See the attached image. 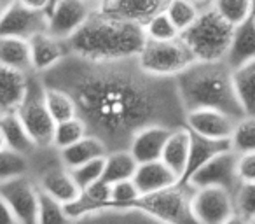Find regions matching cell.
<instances>
[{
	"instance_id": "cell-9",
	"label": "cell",
	"mask_w": 255,
	"mask_h": 224,
	"mask_svg": "<svg viewBox=\"0 0 255 224\" xmlns=\"http://www.w3.org/2000/svg\"><path fill=\"white\" fill-rule=\"evenodd\" d=\"M0 196L11 207L19 224H37L39 186L32 174L0 182Z\"/></svg>"
},
{
	"instance_id": "cell-3",
	"label": "cell",
	"mask_w": 255,
	"mask_h": 224,
	"mask_svg": "<svg viewBox=\"0 0 255 224\" xmlns=\"http://www.w3.org/2000/svg\"><path fill=\"white\" fill-rule=\"evenodd\" d=\"M175 82L185 112L196 109H217L236 119L245 116L234 91L233 68L226 60H196L175 77Z\"/></svg>"
},
{
	"instance_id": "cell-2",
	"label": "cell",
	"mask_w": 255,
	"mask_h": 224,
	"mask_svg": "<svg viewBox=\"0 0 255 224\" xmlns=\"http://www.w3.org/2000/svg\"><path fill=\"white\" fill-rule=\"evenodd\" d=\"M147 40L142 25L114 18L96 9L86 23L67 39L68 53L91 61L136 58Z\"/></svg>"
},
{
	"instance_id": "cell-40",
	"label": "cell",
	"mask_w": 255,
	"mask_h": 224,
	"mask_svg": "<svg viewBox=\"0 0 255 224\" xmlns=\"http://www.w3.org/2000/svg\"><path fill=\"white\" fill-rule=\"evenodd\" d=\"M21 4H25L26 7L30 9H35V11H49L51 7V2L53 0H19Z\"/></svg>"
},
{
	"instance_id": "cell-43",
	"label": "cell",
	"mask_w": 255,
	"mask_h": 224,
	"mask_svg": "<svg viewBox=\"0 0 255 224\" xmlns=\"http://www.w3.org/2000/svg\"><path fill=\"white\" fill-rule=\"evenodd\" d=\"M12 2H14V0H0V14H2V12H4L5 9L12 4Z\"/></svg>"
},
{
	"instance_id": "cell-34",
	"label": "cell",
	"mask_w": 255,
	"mask_h": 224,
	"mask_svg": "<svg viewBox=\"0 0 255 224\" xmlns=\"http://www.w3.org/2000/svg\"><path fill=\"white\" fill-rule=\"evenodd\" d=\"M164 11H166V14L170 16V19L180 33H184L201 14L189 0H170V4L166 5Z\"/></svg>"
},
{
	"instance_id": "cell-19",
	"label": "cell",
	"mask_w": 255,
	"mask_h": 224,
	"mask_svg": "<svg viewBox=\"0 0 255 224\" xmlns=\"http://www.w3.org/2000/svg\"><path fill=\"white\" fill-rule=\"evenodd\" d=\"M252 60H255V21L250 16L234 26L226 61L231 68H236Z\"/></svg>"
},
{
	"instance_id": "cell-26",
	"label": "cell",
	"mask_w": 255,
	"mask_h": 224,
	"mask_svg": "<svg viewBox=\"0 0 255 224\" xmlns=\"http://www.w3.org/2000/svg\"><path fill=\"white\" fill-rule=\"evenodd\" d=\"M0 128L4 132L7 147L18 151V153H21V154H26L28 158L37 151V144L33 142V139L30 137V133L26 132L23 123L19 121L16 112L2 116V118H0Z\"/></svg>"
},
{
	"instance_id": "cell-28",
	"label": "cell",
	"mask_w": 255,
	"mask_h": 224,
	"mask_svg": "<svg viewBox=\"0 0 255 224\" xmlns=\"http://www.w3.org/2000/svg\"><path fill=\"white\" fill-rule=\"evenodd\" d=\"M46 105L54 123L67 121V119L77 116V107H75L74 98L65 89L46 86Z\"/></svg>"
},
{
	"instance_id": "cell-45",
	"label": "cell",
	"mask_w": 255,
	"mask_h": 224,
	"mask_svg": "<svg viewBox=\"0 0 255 224\" xmlns=\"http://www.w3.org/2000/svg\"><path fill=\"white\" fill-rule=\"evenodd\" d=\"M252 19H254V21H255V0H254V5H252Z\"/></svg>"
},
{
	"instance_id": "cell-27",
	"label": "cell",
	"mask_w": 255,
	"mask_h": 224,
	"mask_svg": "<svg viewBox=\"0 0 255 224\" xmlns=\"http://www.w3.org/2000/svg\"><path fill=\"white\" fill-rule=\"evenodd\" d=\"M74 224H161L152 217H147L133 210H109L79 217Z\"/></svg>"
},
{
	"instance_id": "cell-38",
	"label": "cell",
	"mask_w": 255,
	"mask_h": 224,
	"mask_svg": "<svg viewBox=\"0 0 255 224\" xmlns=\"http://www.w3.org/2000/svg\"><path fill=\"white\" fill-rule=\"evenodd\" d=\"M238 177L240 182H255V153L238 154Z\"/></svg>"
},
{
	"instance_id": "cell-20",
	"label": "cell",
	"mask_w": 255,
	"mask_h": 224,
	"mask_svg": "<svg viewBox=\"0 0 255 224\" xmlns=\"http://www.w3.org/2000/svg\"><path fill=\"white\" fill-rule=\"evenodd\" d=\"M189 153H191V130L185 125L171 128L166 146L161 154V160L180 177V181L185 174V168H187Z\"/></svg>"
},
{
	"instance_id": "cell-15",
	"label": "cell",
	"mask_w": 255,
	"mask_h": 224,
	"mask_svg": "<svg viewBox=\"0 0 255 224\" xmlns=\"http://www.w3.org/2000/svg\"><path fill=\"white\" fill-rule=\"evenodd\" d=\"M28 46L33 74H44V72L51 70L63 58L70 54L67 47V40L58 39V37L51 35L49 32H40L30 37Z\"/></svg>"
},
{
	"instance_id": "cell-8",
	"label": "cell",
	"mask_w": 255,
	"mask_h": 224,
	"mask_svg": "<svg viewBox=\"0 0 255 224\" xmlns=\"http://www.w3.org/2000/svg\"><path fill=\"white\" fill-rule=\"evenodd\" d=\"M191 209L199 224H222L236 212L233 191L217 186L194 188Z\"/></svg>"
},
{
	"instance_id": "cell-32",
	"label": "cell",
	"mask_w": 255,
	"mask_h": 224,
	"mask_svg": "<svg viewBox=\"0 0 255 224\" xmlns=\"http://www.w3.org/2000/svg\"><path fill=\"white\" fill-rule=\"evenodd\" d=\"M229 142L231 149L238 154L255 153V116H243L238 119Z\"/></svg>"
},
{
	"instance_id": "cell-17",
	"label": "cell",
	"mask_w": 255,
	"mask_h": 224,
	"mask_svg": "<svg viewBox=\"0 0 255 224\" xmlns=\"http://www.w3.org/2000/svg\"><path fill=\"white\" fill-rule=\"evenodd\" d=\"M133 181L142 195L163 191V189H168L175 184H180V177L163 160L138 163Z\"/></svg>"
},
{
	"instance_id": "cell-12",
	"label": "cell",
	"mask_w": 255,
	"mask_h": 224,
	"mask_svg": "<svg viewBox=\"0 0 255 224\" xmlns=\"http://www.w3.org/2000/svg\"><path fill=\"white\" fill-rule=\"evenodd\" d=\"M47 32V12L26 7L14 0L0 14V37H18L28 40L35 33Z\"/></svg>"
},
{
	"instance_id": "cell-21",
	"label": "cell",
	"mask_w": 255,
	"mask_h": 224,
	"mask_svg": "<svg viewBox=\"0 0 255 224\" xmlns=\"http://www.w3.org/2000/svg\"><path fill=\"white\" fill-rule=\"evenodd\" d=\"M226 149H231L229 140H213L206 139V137L196 135L191 132V153H189V161L187 168H185V174L182 177L180 184H187V181L191 179V175L194 172H198L199 168L205 163H208L215 154L222 153Z\"/></svg>"
},
{
	"instance_id": "cell-29",
	"label": "cell",
	"mask_w": 255,
	"mask_h": 224,
	"mask_svg": "<svg viewBox=\"0 0 255 224\" xmlns=\"http://www.w3.org/2000/svg\"><path fill=\"white\" fill-rule=\"evenodd\" d=\"M28 174H32V161L26 154L18 153L11 147L0 151V182Z\"/></svg>"
},
{
	"instance_id": "cell-31",
	"label": "cell",
	"mask_w": 255,
	"mask_h": 224,
	"mask_svg": "<svg viewBox=\"0 0 255 224\" xmlns=\"http://www.w3.org/2000/svg\"><path fill=\"white\" fill-rule=\"evenodd\" d=\"M86 135H88V126H86V123L79 116H75V118H70L67 121L56 123L53 147H56L58 151L65 149V147L72 146V144H75Z\"/></svg>"
},
{
	"instance_id": "cell-13",
	"label": "cell",
	"mask_w": 255,
	"mask_h": 224,
	"mask_svg": "<svg viewBox=\"0 0 255 224\" xmlns=\"http://www.w3.org/2000/svg\"><path fill=\"white\" fill-rule=\"evenodd\" d=\"M236 121V118L217 109H196L185 112V126L196 135L213 140H229Z\"/></svg>"
},
{
	"instance_id": "cell-37",
	"label": "cell",
	"mask_w": 255,
	"mask_h": 224,
	"mask_svg": "<svg viewBox=\"0 0 255 224\" xmlns=\"http://www.w3.org/2000/svg\"><path fill=\"white\" fill-rule=\"evenodd\" d=\"M72 177L75 179L77 186L81 188V191H84L88 186H91L93 182L100 181L103 175V158H96L84 165H79L75 168H70Z\"/></svg>"
},
{
	"instance_id": "cell-7",
	"label": "cell",
	"mask_w": 255,
	"mask_h": 224,
	"mask_svg": "<svg viewBox=\"0 0 255 224\" xmlns=\"http://www.w3.org/2000/svg\"><path fill=\"white\" fill-rule=\"evenodd\" d=\"M140 68L156 77H177L196 61L187 44L178 37L171 40L147 39L136 56Z\"/></svg>"
},
{
	"instance_id": "cell-47",
	"label": "cell",
	"mask_w": 255,
	"mask_h": 224,
	"mask_svg": "<svg viewBox=\"0 0 255 224\" xmlns=\"http://www.w3.org/2000/svg\"><path fill=\"white\" fill-rule=\"evenodd\" d=\"M252 224H255V219H252Z\"/></svg>"
},
{
	"instance_id": "cell-44",
	"label": "cell",
	"mask_w": 255,
	"mask_h": 224,
	"mask_svg": "<svg viewBox=\"0 0 255 224\" xmlns=\"http://www.w3.org/2000/svg\"><path fill=\"white\" fill-rule=\"evenodd\" d=\"M4 147H7V142H5L4 132H2V128H0V151L4 149Z\"/></svg>"
},
{
	"instance_id": "cell-24",
	"label": "cell",
	"mask_w": 255,
	"mask_h": 224,
	"mask_svg": "<svg viewBox=\"0 0 255 224\" xmlns=\"http://www.w3.org/2000/svg\"><path fill=\"white\" fill-rule=\"evenodd\" d=\"M0 63L23 74H32L28 40L18 37H0Z\"/></svg>"
},
{
	"instance_id": "cell-42",
	"label": "cell",
	"mask_w": 255,
	"mask_h": 224,
	"mask_svg": "<svg viewBox=\"0 0 255 224\" xmlns=\"http://www.w3.org/2000/svg\"><path fill=\"white\" fill-rule=\"evenodd\" d=\"M222 224H252V221H250V219H247V217H243L241 214L234 212L233 216H231L227 221H224Z\"/></svg>"
},
{
	"instance_id": "cell-22",
	"label": "cell",
	"mask_w": 255,
	"mask_h": 224,
	"mask_svg": "<svg viewBox=\"0 0 255 224\" xmlns=\"http://www.w3.org/2000/svg\"><path fill=\"white\" fill-rule=\"evenodd\" d=\"M60 160L65 167L70 170V168H75L79 165H84L91 160H96V158H103L109 149L105 147V144L95 135H86L82 137L81 140H77L72 146L65 147V149H60Z\"/></svg>"
},
{
	"instance_id": "cell-16",
	"label": "cell",
	"mask_w": 255,
	"mask_h": 224,
	"mask_svg": "<svg viewBox=\"0 0 255 224\" xmlns=\"http://www.w3.org/2000/svg\"><path fill=\"white\" fill-rule=\"evenodd\" d=\"M171 128L164 125H149L145 128L138 130L133 135L131 142L128 146V151L133 154L138 163L145 161L161 160V154L166 146V140L170 137Z\"/></svg>"
},
{
	"instance_id": "cell-33",
	"label": "cell",
	"mask_w": 255,
	"mask_h": 224,
	"mask_svg": "<svg viewBox=\"0 0 255 224\" xmlns=\"http://www.w3.org/2000/svg\"><path fill=\"white\" fill-rule=\"evenodd\" d=\"M254 0H215L213 9L233 26L240 25L252 14Z\"/></svg>"
},
{
	"instance_id": "cell-23",
	"label": "cell",
	"mask_w": 255,
	"mask_h": 224,
	"mask_svg": "<svg viewBox=\"0 0 255 224\" xmlns=\"http://www.w3.org/2000/svg\"><path fill=\"white\" fill-rule=\"evenodd\" d=\"M233 84L245 116H255V60L233 68Z\"/></svg>"
},
{
	"instance_id": "cell-41",
	"label": "cell",
	"mask_w": 255,
	"mask_h": 224,
	"mask_svg": "<svg viewBox=\"0 0 255 224\" xmlns=\"http://www.w3.org/2000/svg\"><path fill=\"white\" fill-rule=\"evenodd\" d=\"M199 12H205L208 9H213V4H215V0H189Z\"/></svg>"
},
{
	"instance_id": "cell-14",
	"label": "cell",
	"mask_w": 255,
	"mask_h": 224,
	"mask_svg": "<svg viewBox=\"0 0 255 224\" xmlns=\"http://www.w3.org/2000/svg\"><path fill=\"white\" fill-rule=\"evenodd\" d=\"M168 4L170 0H102L98 11L143 26L149 19L163 12Z\"/></svg>"
},
{
	"instance_id": "cell-18",
	"label": "cell",
	"mask_w": 255,
	"mask_h": 224,
	"mask_svg": "<svg viewBox=\"0 0 255 224\" xmlns=\"http://www.w3.org/2000/svg\"><path fill=\"white\" fill-rule=\"evenodd\" d=\"M28 74L12 70L0 63V118L16 112L26 91Z\"/></svg>"
},
{
	"instance_id": "cell-39",
	"label": "cell",
	"mask_w": 255,
	"mask_h": 224,
	"mask_svg": "<svg viewBox=\"0 0 255 224\" xmlns=\"http://www.w3.org/2000/svg\"><path fill=\"white\" fill-rule=\"evenodd\" d=\"M0 224H19L18 217L14 216L11 207L7 205V202L2 196H0Z\"/></svg>"
},
{
	"instance_id": "cell-36",
	"label": "cell",
	"mask_w": 255,
	"mask_h": 224,
	"mask_svg": "<svg viewBox=\"0 0 255 224\" xmlns=\"http://www.w3.org/2000/svg\"><path fill=\"white\" fill-rule=\"evenodd\" d=\"M234 209L247 219H255V182H240L233 193Z\"/></svg>"
},
{
	"instance_id": "cell-4",
	"label": "cell",
	"mask_w": 255,
	"mask_h": 224,
	"mask_svg": "<svg viewBox=\"0 0 255 224\" xmlns=\"http://www.w3.org/2000/svg\"><path fill=\"white\" fill-rule=\"evenodd\" d=\"M194 188L189 184H175L168 189L136 196L114 210H133L152 217L161 224H199L191 209Z\"/></svg>"
},
{
	"instance_id": "cell-11",
	"label": "cell",
	"mask_w": 255,
	"mask_h": 224,
	"mask_svg": "<svg viewBox=\"0 0 255 224\" xmlns=\"http://www.w3.org/2000/svg\"><path fill=\"white\" fill-rule=\"evenodd\" d=\"M191 188H205V186H217L226 188L234 193L240 184L238 177V153L233 149H226L215 154L208 163H205L198 172L191 175L187 181Z\"/></svg>"
},
{
	"instance_id": "cell-30",
	"label": "cell",
	"mask_w": 255,
	"mask_h": 224,
	"mask_svg": "<svg viewBox=\"0 0 255 224\" xmlns=\"http://www.w3.org/2000/svg\"><path fill=\"white\" fill-rule=\"evenodd\" d=\"M74 221L75 219L68 216L63 203L39 189L37 224H74Z\"/></svg>"
},
{
	"instance_id": "cell-25",
	"label": "cell",
	"mask_w": 255,
	"mask_h": 224,
	"mask_svg": "<svg viewBox=\"0 0 255 224\" xmlns=\"http://www.w3.org/2000/svg\"><path fill=\"white\" fill-rule=\"evenodd\" d=\"M136 167H138V161L133 158V154L128 149L109 151L103 156L102 179H105L110 184L119 181H126V179H133Z\"/></svg>"
},
{
	"instance_id": "cell-48",
	"label": "cell",
	"mask_w": 255,
	"mask_h": 224,
	"mask_svg": "<svg viewBox=\"0 0 255 224\" xmlns=\"http://www.w3.org/2000/svg\"><path fill=\"white\" fill-rule=\"evenodd\" d=\"M53 2H54V0H53ZM53 2H51V5H53Z\"/></svg>"
},
{
	"instance_id": "cell-5",
	"label": "cell",
	"mask_w": 255,
	"mask_h": 224,
	"mask_svg": "<svg viewBox=\"0 0 255 224\" xmlns=\"http://www.w3.org/2000/svg\"><path fill=\"white\" fill-rule=\"evenodd\" d=\"M234 26L222 18L215 9L201 12L194 23L180 33L198 61L226 60L233 39Z\"/></svg>"
},
{
	"instance_id": "cell-1",
	"label": "cell",
	"mask_w": 255,
	"mask_h": 224,
	"mask_svg": "<svg viewBox=\"0 0 255 224\" xmlns=\"http://www.w3.org/2000/svg\"><path fill=\"white\" fill-rule=\"evenodd\" d=\"M39 75L46 86L65 89L74 98L88 133L109 151L128 149L133 135L149 125H185L175 77L147 74L136 58L91 61L68 54Z\"/></svg>"
},
{
	"instance_id": "cell-35",
	"label": "cell",
	"mask_w": 255,
	"mask_h": 224,
	"mask_svg": "<svg viewBox=\"0 0 255 224\" xmlns=\"http://www.w3.org/2000/svg\"><path fill=\"white\" fill-rule=\"evenodd\" d=\"M143 30H145L147 39H154V40H171L180 37V32L173 25L170 16L166 14V11L159 12L152 19H149L143 25Z\"/></svg>"
},
{
	"instance_id": "cell-46",
	"label": "cell",
	"mask_w": 255,
	"mask_h": 224,
	"mask_svg": "<svg viewBox=\"0 0 255 224\" xmlns=\"http://www.w3.org/2000/svg\"><path fill=\"white\" fill-rule=\"evenodd\" d=\"M88 2H91L93 5H96V7H98V5H100V2H102V0H88Z\"/></svg>"
},
{
	"instance_id": "cell-10",
	"label": "cell",
	"mask_w": 255,
	"mask_h": 224,
	"mask_svg": "<svg viewBox=\"0 0 255 224\" xmlns=\"http://www.w3.org/2000/svg\"><path fill=\"white\" fill-rule=\"evenodd\" d=\"M96 9L98 7L88 0H54L47 11V32L58 39L67 40Z\"/></svg>"
},
{
	"instance_id": "cell-6",
	"label": "cell",
	"mask_w": 255,
	"mask_h": 224,
	"mask_svg": "<svg viewBox=\"0 0 255 224\" xmlns=\"http://www.w3.org/2000/svg\"><path fill=\"white\" fill-rule=\"evenodd\" d=\"M19 121L30 133L37 147H53L56 123L51 118L46 105V86L39 74H28L26 91L21 103L16 109Z\"/></svg>"
}]
</instances>
